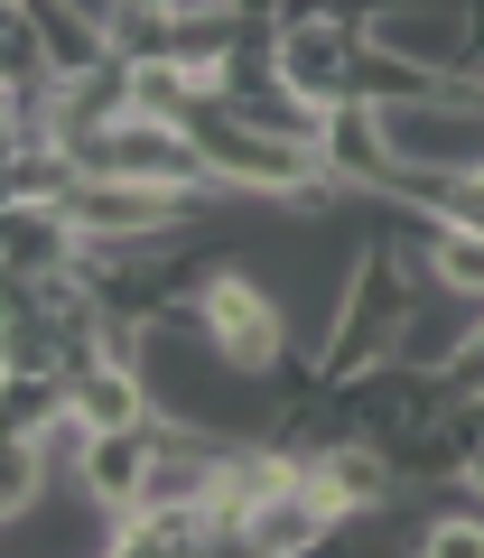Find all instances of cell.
<instances>
[{"label": "cell", "instance_id": "cell-1", "mask_svg": "<svg viewBox=\"0 0 484 558\" xmlns=\"http://www.w3.org/2000/svg\"><path fill=\"white\" fill-rule=\"evenodd\" d=\"M159 317L196 326V336L215 344V363H233L242 381L289 373V307H280V289H270V279H252V270H233V260L196 270L178 299L159 307Z\"/></svg>", "mask_w": 484, "mask_h": 558}, {"label": "cell", "instance_id": "cell-2", "mask_svg": "<svg viewBox=\"0 0 484 558\" xmlns=\"http://www.w3.org/2000/svg\"><path fill=\"white\" fill-rule=\"evenodd\" d=\"M149 465H159V418H149V428H75V438H65V475H75V494L94 502L102 521H121L149 494Z\"/></svg>", "mask_w": 484, "mask_h": 558}, {"label": "cell", "instance_id": "cell-3", "mask_svg": "<svg viewBox=\"0 0 484 558\" xmlns=\"http://www.w3.org/2000/svg\"><path fill=\"white\" fill-rule=\"evenodd\" d=\"M326 539H336V512L317 502V484H307V475L252 494V502H242V521H233V549H252V558H307V549H326Z\"/></svg>", "mask_w": 484, "mask_h": 558}, {"label": "cell", "instance_id": "cell-4", "mask_svg": "<svg viewBox=\"0 0 484 558\" xmlns=\"http://www.w3.org/2000/svg\"><path fill=\"white\" fill-rule=\"evenodd\" d=\"M65 410H75V428H149V418H159V391H149L141 363L94 354V363L65 373Z\"/></svg>", "mask_w": 484, "mask_h": 558}, {"label": "cell", "instance_id": "cell-5", "mask_svg": "<svg viewBox=\"0 0 484 558\" xmlns=\"http://www.w3.org/2000/svg\"><path fill=\"white\" fill-rule=\"evenodd\" d=\"M410 215H420V205H410ZM420 270H428V289H447V299H475V307H484V233H475V223L428 215V233H420Z\"/></svg>", "mask_w": 484, "mask_h": 558}, {"label": "cell", "instance_id": "cell-6", "mask_svg": "<svg viewBox=\"0 0 484 558\" xmlns=\"http://www.w3.org/2000/svg\"><path fill=\"white\" fill-rule=\"evenodd\" d=\"M47 475H57V457H47V438H10V428H0V531H10L20 512H38Z\"/></svg>", "mask_w": 484, "mask_h": 558}, {"label": "cell", "instance_id": "cell-7", "mask_svg": "<svg viewBox=\"0 0 484 558\" xmlns=\"http://www.w3.org/2000/svg\"><path fill=\"white\" fill-rule=\"evenodd\" d=\"M410 549H420V558H484V494H475V502H447V512H428Z\"/></svg>", "mask_w": 484, "mask_h": 558}]
</instances>
